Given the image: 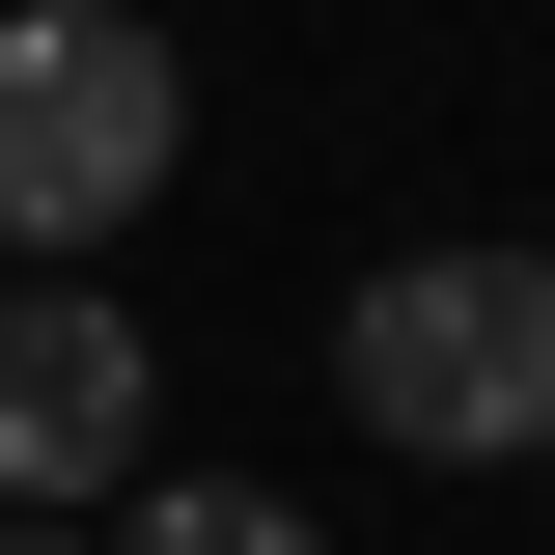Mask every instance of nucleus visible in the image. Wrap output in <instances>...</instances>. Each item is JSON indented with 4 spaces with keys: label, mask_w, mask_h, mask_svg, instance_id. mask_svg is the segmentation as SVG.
<instances>
[{
    "label": "nucleus",
    "mask_w": 555,
    "mask_h": 555,
    "mask_svg": "<svg viewBox=\"0 0 555 555\" xmlns=\"http://www.w3.org/2000/svg\"><path fill=\"white\" fill-rule=\"evenodd\" d=\"M195 139V56L139 0H0V278H83Z\"/></svg>",
    "instance_id": "nucleus-1"
},
{
    "label": "nucleus",
    "mask_w": 555,
    "mask_h": 555,
    "mask_svg": "<svg viewBox=\"0 0 555 555\" xmlns=\"http://www.w3.org/2000/svg\"><path fill=\"white\" fill-rule=\"evenodd\" d=\"M334 416L416 473H528L555 444V250H389L334 306Z\"/></svg>",
    "instance_id": "nucleus-2"
},
{
    "label": "nucleus",
    "mask_w": 555,
    "mask_h": 555,
    "mask_svg": "<svg viewBox=\"0 0 555 555\" xmlns=\"http://www.w3.org/2000/svg\"><path fill=\"white\" fill-rule=\"evenodd\" d=\"M139 416H167V361H139L112 278H0V528L139 500Z\"/></svg>",
    "instance_id": "nucleus-3"
},
{
    "label": "nucleus",
    "mask_w": 555,
    "mask_h": 555,
    "mask_svg": "<svg viewBox=\"0 0 555 555\" xmlns=\"http://www.w3.org/2000/svg\"><path fill=\"white\" fill-rule=\"evenodd\" d=\"M112 555H334V528H306V500H250V473H139Z\"/></svg>",
    "instance_id": "nucleus-4"
},
{
    "label": "nucleus",
    "mask_w": 555,
    "mask_h": 555,
    "mask_svg": "<svg viewBox=\"0 0 555 555\" xmlns=\"http://www.w3.org/2000/svg\"><path fill=\"white\" fill-rule=\"evenodd\" d=\"M0 555H83V528H0Z\"/></svg>",
    "instance_id": "nucleus-5"
}]
</instances>
